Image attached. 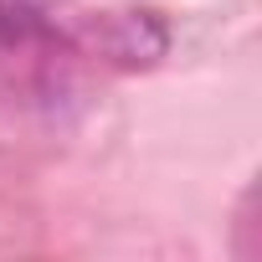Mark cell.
<instances>
[{
    "instance_id": "2",
    "label": "cell",
    "mask_w": 262,
    "mask_h": 262,
    "mask_svg": "<svg viewBox=\"0 0 262 262\" xmlns=\"http://www.w3.org/2000/svg\"><path fill=\"white\" fill-rule=\"evenodd\" d=\"M67 41L62 0H0V52H47Z\"/></svg>"
},
{
    "instance_id": "1",
    "label": "cell",
    "mask_w": 262,
    "mask_h": 262,
    "mask_svg": "<svg viewBox=\"0 0 262 262\" xmlns=\"http://www.w3.org/2000/svg\"><path fill=\"white\" fill-rule=\"evenodd\" d=\"M93 47L118 67H149L155 57H165L170 31L155 11H108L93 26Z\"/></svg>"
}]
</instances>
